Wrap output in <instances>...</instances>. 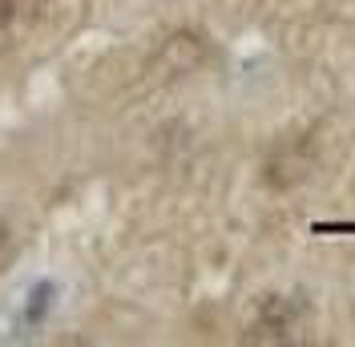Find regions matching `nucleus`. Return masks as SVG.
Returning a JSON list of instances; mask_svg holds the SVG:
<instances>
[{"mask_svg":"<svg viewBox=\"0 0 355 347\" xmlns=\"http://www.w3.org/2000/svg\"><path fill=\"white\" fill-rule=\"evenodd\" d=\"M4 242H8V226H4V222H0V246H4Z\"/></svg>","mask_w":355,"mask_h":347,"instance_id":"7ed1b4c3","label":"nucleus"},{"mask_svg":"<svg viewBox=\"0 0 355 347\" xmlns=\"http://www.w3.org/2000/svg\"><path fill=\"white\" fill-rule=\"evenodd\" d=\"M17 8H21V0H0V28H4V24H12Z\"/></svg>","mask_w":355,"mask_h":347,"instance_id":"f03ea898","label":"nucleus"},{"mask_svg":"<svg viewBox=\"0 0 355 347\" xmlns=\"http://www.w3.org/2000/svg\"><path fill=\"white\" fill-rule=\"evenodd\" d=\"M299 323V307L283 299V295H270L259 307V319H254V335L250 339H287Z\"/></svg>","mask_w":355,"mask_h":347,"instance_id":"f257e3e1","label":"nucleus"}]
</instances>
